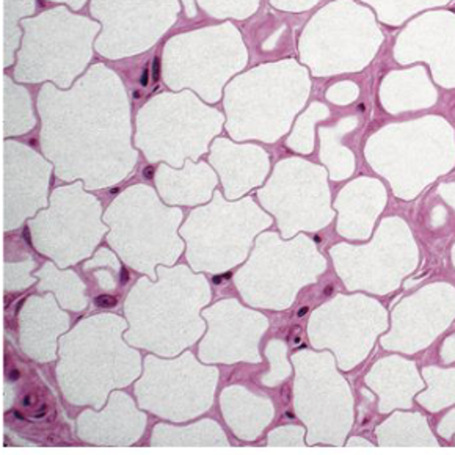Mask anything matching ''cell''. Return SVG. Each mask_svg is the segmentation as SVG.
Returning a JSON list of instances; mask_svg holds the SVG:
<instances>
[{
    "label": "cell",
    "instance_id": "3957f363",
    "mask_svg": "<svg viewBox=\"0 0 455 455\" xmlns=\"http://www.w3.org/2000/svg\"><path fill=\"white\" fill-rule=\"evenodd\" d=\"M248 63L247 47L233 24L178 35L165 44L162 76L168 87H192L208 100H220L225 82Z\"/></svg>",
    "mask_w": 455,
    "mask_h": 455
},
{
    "label": "cell",
    "instance_id": "603a6c76",
    "mask_svg": "<svg viewBox=\"0 0 455 455\" xmlns=\"http://www.w3.org/2000/svg\"><path fill=\"white\" fill-rule=\"evenodd\" d=\"M128 272H123V283H128Z\"/></svg>",
    "mask_w": 455,
    "mask_h": 455
},
{
    "label": "cell",
    "instance_id": "cb8c5ba5",
    "mask_svg": "<svg viewBox=\"0 0 455 455\" xmlns=\"http://www.w3.org/2000/svg\"><path fill=\"white\" fill-rule=\"evenodd\" d=\"M307 311H308V309H307V308L301 309L300 313H299V315H300V317H301V315H305V313H307Z\"/></svg>",
    "mask_w": 455,
    "mask_h": 455
},
{
    "label": "cell",
    "instance_id": "d6986e66",
    "mask_svg": "<svg viewBox=\"0 0 455 455\" xmlns=\"http://www.w3.org/2000/svg\"><path fill=\"white\" fill-rule=\"evenodd\" d=\"M35 401H36V395H28V397L24 399V402H22V403H24L26 407H30V405H35Z\"/></svg>",
    "mask_w": 455,
    "mask_h": 455
},
{
    "label": "cell",
    "instance_id": "30bf717a",
    "mask_svg": "<svg viewBox=\"0 0 455 455\" xmlns=\"http://www.w3.org/2000/svg\"><path fill=\"white\" fill-rule=\"evenodd\" d=\"M374 8L377 18L388 26H401L402 22L426 8L443 7L451 0H363Z\"/></svg>",
    "mask_w": 455,
    "mask_h": 455
},
{
    "label": "cell",
    "instance_id": "4fadbf2b",
    "mask_svg": "<svg viewBox=\"0 0 455 455\" xmlns=\"http://www.w3.org/2000/svg\"><path fill=\"white\" fill-rule=\"evenodd\" d=\"M360 88L350 81L338 82L333 87L328 88L327 100L336 106H348L356 100Z\"/></svg>",
    "mask_w": 455,
    "mask_h": 455
},
{
    "label": "cell",
    "instance_id": "9c48e42d",
    "mask_svg": "<svg viewBox=\"0 0 455 455\" xmlns=\"http://www.w3.org/2000/svg\"><path fill=\"white\" fill-rule=\"evenodd\" d=\"M35 13V0H4V43H2V68H8L14 60V52L20 41V20Z\"/></svg>",
    "mask_w": 455,
    "mask_h": 455
},
{
    "label": "cell",
    "instance_id": "ffe728a7",
    "mask_svg": "<svg viewBox=\"0 0 455 455\" xmlns=\"http://www.w3.org/2000/svg\"><path fill=\"white\" fill-rule=\"evenodd\" d=\"M225 282H227V276H225V275H217V276H214L215 284H223Z\"/></svg>",
    "mask_w": 455,
    "mask_h": 455
},
{
    "label": "cell",
    "instance_id": "44dd1931",
    "mask_svg": "<svg viewBox=\"0 0 455 455\" xmlns=\"http://www.w3.org/2000/svg\"><path fill=\"white\" fill-rule=\"evenodd\" d=\"M46 411H47L46 405H43V407H41V409L38 410V411H36V413H35V418H43V416L46 415Z\"/></svg>",
    "mask_w": 455,
    "mask_h": 455
},
{
    "label": "cell",
    "instance_id": "7c38bea8",
    "mask_svg": "<svg viewBox=\"0 0 455 455\" xmlns=\"http://www.w3.org/2000/svg\"><path fill=\"white\" fill-rule=\"evenodd\" d=\"M198 4L217 20H247L259 7V0H198Z\"/></svg>",
    "mask_w": 455,
    "mask_h": 455
},
{
    "label": "cell",
    "instance_id": "5b68a950",
    "mask_svg": "<svg viewBox=\"0 0 455 455\" xmlns=\"http://www.w3.org/2000/svg\"><path fill=\"white\" fill-rule=\"evenodd\" d=\"M366 157L372 162L371 165L395 159V172L409 165L410 172H422L427 182L434 181L438 174L454 167V131L438 116L389 124L368 141Z\"/></svg>",
    "mask_w": 455,
    "mask_h": 455
},
{
    "label": "cell",
    "instance_id": "7a4b0ae2",
    "mask_svg": "<svg viewBox=\"0 0 455 455\" xmlns=\"http://www.w3.org/2000/svg\"><path fill=\"white\" fill-rule=\"evenodd\" d=\"M382 30L369 8L354 0H336L322 8L303 30L299 44L301 63L317 77L356 73L368 67L379 47Z\"/></svg>",
    "mask_w": 455,
    "mask_h": 455
},
{
    "label": "cell",
    "instance_id": "5bb4252c",
    "mask_svg": "<svg viewBox=\"0 0 455 455\" xmlns=\"http://www.w3.org/2000/svg\"><path fill=\"white\" fill-rule=\"evenodd\" d=\"M319 0H270V4L278 10H284V12H294V13H300L305 10L315 7Z\"/></svg>",
    "mask_w": 455,
    "mask_h": 455
},
{
    "label": "cell",
    "instance_id": "52a82bcc",
    "mask_svg": "<svg viewBox=\"0 0 455 455\" xmlns=\"http://www.w3.org/2000/svg\"><path fill=\"white\" fill-rule=\"evenodd\" d=\"M436 100V88L432 85L426 68L421 65L403 71H393L380 85V102L391 115L432 108Z\"/></svg>",
    "mask_w": 455,
    "mask_h": 455
},
{
    "label": "cell",
    "instance_id": "7402d4cb",
    "mask_svg": "<svg viewBox=\"0 0 455 455\" xmlns=\"http://www.w3.org/2000/svg\"><path fill=\"white\" fill-rule=\"evenodd\" d=\"M20 379V371H13L12 374H10V380H18Z\"/></svg>",
    "mask_w": 455,
    "mask_h": 455
},
{
    "label": "cell",
    "instance_id": "2e32d148",
    "mask_svg": "<svg viewBox=\"0 0 455 455\" xmlns=\"http://www.w3.org/2000/svg\"><path fill=\"white\" fill-rule=\"evenodd\" d=\"M94 301H96V305L100 307V308H114L115 305H116V299L112 297V295H100Z\"/></svg>",
    "mask_w": 455,
    "mask_h": 455
},
{
    "label": "cell",
    "instance_id": "277c9868",
    "mask_svg": "<svg viewBox=\"0 0 455 455\" xmlns=\"http://www.w3.org/2000/svg\"><path fill=\"white\" fill-rule=\"evenodd\" d=\"M178 0H92V14L104 24L94 49L108 59L140 54L173 26Z\"/></svg>",
    "mask_w": 455,
    "mask_h": 455
},
{
    "label": "cell",
    "instance_id": "8fae6325",
    "mask_svg": "<svg viewBox=\"0 0 455 455\" xmlns=\"http://www.w3.org/2000/svg\"><path fill=\"white\" fill-rule=\"evenodd\" d=\"M328 108L323 104L315 102L311 108L301 115L300 120L297 121L294 134L291 135L288 145L297 149L299 153L309 155L313 153V124L315 121L325 120L328 118Z\"/></svg>",
    "mask_w": 455,
    "mask_h": 455
},
{
    "label": "cell",
    "instance_id": "6da1fadb",
    "mask_svg": "<svg viewBox=\"0 0 455 455\" xmlns=\"http://www.w3.org/2000/svg\"><path fill=\"white\" fill-rule=\"evenodd\" d=\"M24 40L14 77L20 82L52 81L69 88L92 60L93 38L100 26L68 8L49 10L38 18L20 20Z\"/></svg>",
    "mask_w": 455,
    "mask_h": 455
},
{
    "label": "cell",
    "instance_id": "ba28073f",
    "mask_svg": "<svg viewBox=\"0 0 455 455\" xmlns=\"http://www.w3.org/2000/svg\"><path fill=\"white\" fill-rule=\"evenodd\" d=\"M358 120L350 116L341 120L335 128L319 129L322 139V161L331 170L333 180H344L354 170V156L347 148L341 147V137L356 128Z\"/></svg>",
    "mask_w": 455,
    "mask_h": 455
},
{
    "label": "cell",
    "instance_id": "ac0fdd59",
    "mask_svg": "<svg viewBox=\"0 0 455 455\" xmlns=\"http://www.w3.org/2000/svg\"><path fill=\"white\" fill-rule=\"evenodd\" d=\"M49 2H65L69 7L73 8L74 12H79L87 0H49Z\"/></svg>",
    "mask_w": 455,
    "mask_h": 455
},
{
    "label": "cell",
    "instance_id": "9a60e30c",
    "mask_svg": "<svg viewBox=\"0 0 455 455\" xmlns=\"http://www.w3.org/2000/svg\"><path fill=\"white\" fill-rule=\"evenodd\" d=\"M440 195H442L443 198H446V200L451 203V204H454L455 203V182L454 184H442L440 186Z\"/></svg>",
    "mask_w": 455,
    "mask_h": 455
},
{
    "label": "cell",
    "instance_id": "8992f818",
    "mask_svg": "<svg viewBox=\"0 0 455 455\" xmlns=\"http://www.w3.org/2000/svg\"><path fill=\"white\" fill-rule=\"evenodd\" d=\"M401 65L427 61L438 85L455 88V14L430 12L402 30L395 46Z\"/></svg>",
    "mask_w": 455,
    "mask_h": 455
},
{
    "label": "cell",
    "instance_id": "e0dca14e",
    "mask_svg": "<svg viewBox=\"0 0 455 455\" xmlns=\"http://www.w3.org/2000/svg\"><path fill=\"white\" fill-rule=\"evenodd\" d=\"M182 5H184V10H186V14H188V18H195L196 16V8H195V0H181Z\"/></svg>",
    "mask_w": 455,
    "mask_h": 455
}]
</instances>
